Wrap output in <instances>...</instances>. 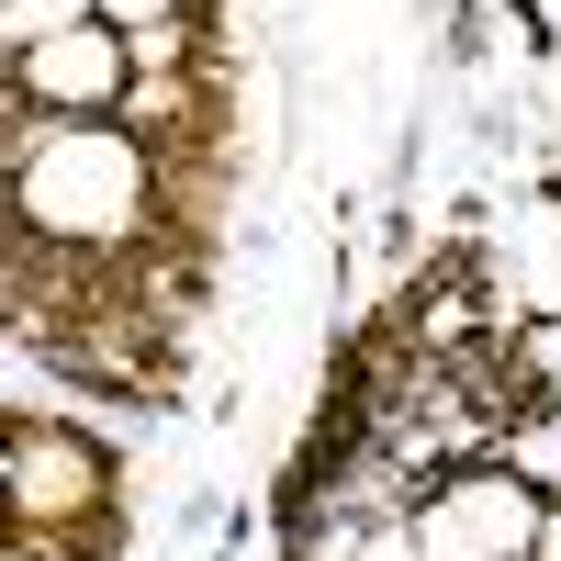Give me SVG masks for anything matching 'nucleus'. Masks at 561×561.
Instances as JSON below:
<instances>
[{
    "mask_svg": "<svg viewBox=\"0 0 561 561\" xmlns=\"http://www.w3.org/2000/svg\"><path fill=\"white\" fill-rule=\"evenodd\" d=\"M113 79H124L113 34H45V45H23V90L34 102H90V90H113Z\"/></svg>",
    "mask_w": 561,
    "mask_h": 561,
    "instance_id": "7ed1b4c3",
    "label": "nucleus"
},
{
    "mask_svg": "<svg viewBox=\"0 0 561 561\" xmlns=\"http://www.w3.org/2000/svg\"><path fill=\"white\" fill-rule=\"evenodd\" d=\"M79 12H102V0H12V34L45 45V34H79Z\"/></svg>",
    "mask_w": 561,
    "mask_h": 561,
    "instance_id": "423d86ee",
    "label": "nucleus"
},
{
    "mask_svg": "<svg viewBox=\"0 0 561 561\" xmlns=\"http://www.w3.org/2000/svg\"><path fill=\"white\" fill-rule=\"evenodd\" d=\"M23 505H68V494H90V449H68V438H23Z\"/></svg>",
    "mask_w": 561,
    "mask_h": 561,
    "instance_id": "20e7f679",
    "label": "nucleus"
},
{
    "mask_svg": "<svg viewBox=\"0 0 561 561\" xmlns=\"http://www.w3.org/2000/svg\"><path fill=\"white\" fill-rule=\"evenodd\" d=\"M102 12H113V23H135V34H158V23L180 12V0H102Z\"/></svg>",
    "mask_w": 561,
    "mask_h": 561,
    "instance_id": "0eeeda50",
    "label": "nucleus"
},
{
    "mask_svg": "<svg viewBox=\"0 0 561 561\" xmlns=\"http://www.w3.org/2000/svg\"><path fill=\"white\" fill-rule=\"evenodd\" d=\"M415 550L427 561H517V550H539V517L517 483H460L415 517Z\"/></svg>",
    "mask_w": 561,
    "mask_h": 561,
    "instance_id": "f03ea898",
    "label": "nucleus"
},
{
    "mask_svg": "<svg viewBox=\"0 0 561 561\" xmlns=\"http://www.w3.org/2000/svg\"><path fill=\"white\" fill-rule=\"evenodd\" d=\"M135 192H147V158H135L124 135H102V124L45 135L34 169H23V203H34V225H57V237H124Z\"/></svg>",
    "mask_w": 561,
    "mask_h": 561,
    "instance_id": "f257e3e1",
    "label": "nucleus"
},
{
    "mask_svg": "<svg viewBox=\"0 0 561 561\" xmlns=\"http://www.w3.org/2000/svg\"><path fill=\"white\" fill-rule=\"evenodd\" d=\"M337 561H427V550H415V517H382V528L337 539Z\"/></svg>",
    "mask_w": 561,
    "mask_h": 561,
    "instance_id": "39448f33",
    "label": "nucleus"
}]
</instances>
